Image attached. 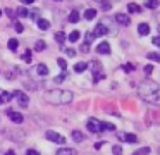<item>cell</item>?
<instances>
[{
    "instance_id": "cell-50",
    "label": "cell",
    "mask_w": 160,
    "mask_h": 155,
    "mask_svg": "<svg viewBox=\"0 0 160 155\" xmlns=\"http://www.w3.org/2000/svg\"><path fill=\"white\" fill-rule=\"evenodd\" d=\"M158 34H160V26H158Z\"/></svg>"
},
{
    "instance_id": "cell-27",
    "label": "cell",
    "mask_w": 160,
    "mask_h": 155,
    "mask_svg": "<svg viewBox=\"0 0 160 155\" xmlns=\"http://www.w3.org/2000/svg\"><path fill=\"white\" fill-rule=\"evenodd\" d=\"M28 16L31 17L33 21H38V19H40V10H38V9H35V10H31V12H29Z\"/></svg>"
},
{
    "instance_id": "cell-13",
    "label": "cell",
    "mask_w": 160,
    "mask_h": 155,
    "mask_svg": "<svg viewBox=\"0 0 160 155\" xmlns=\"http://www.w3.org/2000/svg\"><path fill=\"white\" fill-rule=\"evenodd\" d=\"M7 47H9V50H11V52H16L19 48V41L16 40V38H11V40H9V43H7Z\"/></svg>"
},
{
    "instance_id": "cell-12",
    "label": "cell",
    "mask_w": 160,
    "mask_h": 155,
    "mask_svg": "<svg viewBox=\"0 0 160 155\" xmlns=\"http://www.w3.org/2000/svg\"><path fill=\"white\" fill-rule=\"evenodd\" d=\"M71 136H72V140L76 141V143H81V141L84 140V134L81 133V131H78V129H74V131H72V134H71Z\"/></svg>"
},
{
    "instance_id": "cell-35",
    "label": "cell",
    "mask_w": 160,
    "mask_h": 155,
    "mask_svg": "<svg viewBox=\"0 0 160 155\" xmlns=\"http://www.w3.org/2000/svg\"><path fill=\"white\" fill-rule=\"evenodd\" d=\"M112 152H114V155H122V148H121V145H114Z\"/></svg>"
},
{
    "instance_id": "cell-32",
    "label": "cell",
    "mask_w": 160,
    "mask_h": 155,
    "mask_svg": "<svg viewBox=\"0 0 160 155\" xmlns=\"http://www.w3.org/2000/svg\"><path fill=\"white\" fill-rule=\"evenodd\" d=\"M148 153H150V148L148 147H143V148H139L134 155H148Z\"/></svg>"
},
{
    "instance_id": "cell-15",
    "label": "cell",
    "mask_w": 160,
    "mask_h": 155,
    "mask_svg": "<svg viewBox=\"0 0 160 155\" xmlns=\"http://www.w3.org/2000/svg\"><path fill=\"white\" fill-rule=\"evenodd\" d=\"M86 69H88V64H86V62H78V64L74 65V71H76V72H84Z\"/></svg>"
},
{
    "instance_id": "cell-41",
    "label": "cell",
    "mask_w": 160,
    "mask_h": 155,
    "mask_svg": "<svg viewBox=\"0 0 160 155\" xmlns=\"http://www.w3.org/2000/svg\"><path fill=\"white\" fill-rule=\"evenodd\" d=\"M122 69H124L126 72H131V71H134V67H132V64H126V65H122Z\"/></svg>"
},
{
    "instance_id": "cell-49",
    "label": "cell",
    "mask_w": 160,
    "mask_h": 155,
    "mask_svg": "<svg viewBox=\"0 0 160 155\" xmlns=\"http://www.w3.org/2000/svg\"><path fill=\"white\" fill-rule=\"evenodd\" d=\"M95 2H98V3H102V2H105V0H95Z\"/></svg>"
},
{
    "instance_id": "cell-47",
    "label": "cell",
    "mask_w": 160,
    "mask_h": 155,
    "mask_svg": "<svg viewBox=\"0 0 160 155\" xmlns=\"http://www.w3.org/2000/svg\"><path fill=\"white\" fill-rule=\"evenodd\" d=\"M21 2L24 3V5H29V3H33V2H35V0H21Z\"/></svg>"
},
{
    "instance_id": "cell-17",
    "label": "cell",
    "mask_w": 160,
    "mask_h": 155,
    "mask_svg": "<svg viewBox=\"0 0 160 155\" xmlns=\"http://www.w3.org/2000/svg\"><path fill=\"white\" fill-rule=\"evenodd\" d=\"M128 10H129L131 14H141V7L136 5V3H129V5H128Z\"/></svg>"
},
{
    "instance_id": "cell-9",
    "label": "cell",
    "mask_w": 160,
    "mask_h": 155,
    "mask_svg": "<svg viewBox=\"0 0 160 155\" xmlns=\"http://www.w3.org/2000/svg\"><path fill=\"white\" fill-rule=\"evenodd\" d=\"M97 54H100V55H108L110 54V45H108V41H102V43L98 45Z\"/></svg>"
},
{
    "instance_id": "cell-10",
    "label": "cell",
    "mask_w": 160,
    "mask_h": 155,
    "mask_svg": "<svg viewBox=\"0 0 160 155\" xmlns=\"http://www.w3.org/2000/svg\"><path fill=\"white\" fill-rule=\"evenodd\" d=\"M107 33H108L107 26H103V24H100V23L95 26V31H93L95 36H103V34H107Z\"/></svg>"
},
{
    "instance_id": "cell-21",
    "label": "cell",
    "mask_w": 160,
    "mask_h": 155,
    "mask_svg": "<svg viewBox=\"0 0 160 155\" xmlns=\"http://www.w3.org/2000/svg\"><path fill=\"white\" fill-rule=\"evenodd\" d=\"M45 47H47V45H45V41H43V40H36V41H35V50H36V52L45 50Z\"/></svg>"
},
{
    "instance_id": "cell-22",
    "label": "cell",
    "mask_w": 160,
    "mask_h": 155,
    "mask_svg": "<svg viewBox=\"0 0 160 155\" xmlns=\"http://www.w3.org/2000/svg\"><path fill=\"white\" fill-rule=\"evenodd\" d=\"M69 21L71 23H78V21H79V12H78V10H72V12L69 14Z\"/></svg>"
},
{
    "instance_id": "cell-3",
    "label": "cell",
    "mask_w": 160,
    "mask_h": 155,
    "mask_svg": "<svg viewBox=\"0 0 160 155\" xmlns=\"http://www.w3.org/2000/svg\"><path fill=\"white\" fill-rule=\"evenodd\" d=\"M12 98L18 100L19 107H22V109H26V107L29 105V96L26 95V93L22 91V90H16V91L12 93Z\"/></svg>"
},
{
    "instance_id": "cell-4",
    "label": "cell",
    "mask_w": 160,
    "mask_h": 155,
    "mask_svg": "<svg viewBox=\"0 0 160 155\" xmlns=\"http://www.w3.org/2000/svg\"><path fill=\"white\" fill-rule=\"evenodd\" d=\"M45 138H47V140H50V141H53V143H59V145L66 143V138H64L60 133H55V131H47Z\"/></svg>"
},
{
    "instance_id": "cell-6",
    "label": "cell",
    "mask_w": 160,
    "mask_h": 155,
    "mask_svg": "<svg viewBox=\"0 0 160 155\" xmlns=\"http://www.w3.org/2000/svg\"><path fill=\"white\" fill-rule=\"evenodd\" d=\"M115 23H117V24H121V26H129L131 19H129V16H128V14L119 12V14H115Z\"/></svg>"
},
{
    "instance_id": "cell-29",
    "label": "cell",
    "mask_w": 160,
    "mask_h": 155,
    "mask_svg": "<svg viewBox=\"0 0 160 155\" xmlns=\"http://www.w3.org/2000/svg\"><path fill=\"white\" fill-rule=\"evenodd\" d=\"M146 7L148 9H157L158 7V0H146Z\"/></svg>"
},
{
    "instance_id": "cell-52",
    "label": "cell",
    "mask_w": 160,
    "mask_h": 155,
    "mask_svg": "<svg viewBox=\"0 0 160 155\" xmlns=\"http://www.w3.org/2000/svg\"><path fill=\"white\" fill-rule=\"evenodd\" d=\"M55 2H60V0H55Z\"/></svg>"
},
{
    "instance_id": "cell-25",
    "label": "cell",
    "mask_w": 160,
    "mask_h": 155,
    "mask_svg": "<svg viewBox=\"0 0 160 155\" xmlns=\"http://www.w3.org/2000/svg\"><path fill=\"white\" fill-rule=\"evenodd\" d=\"M126 141H128V143H136L138 138H136V134H132V133H126Z\"/></svg>"
},
{
    "instance_id": "cell-11",
    "label": "cell",
    "mask_w": 160,
    "mask_h": 155,
    "mask_svg": "<svg viewBox=\"0 0 160 155\" xmlns=\"http://www.w3.org/2000/svg\"><path fill=\"white\" fill-rule=\"evenodd\" d=\"M138 33H139V36H146V34L150 33V26L146 23H141L138 26Z\"/></svg>"
},
{
    "instance_id": "cell-26",
    "label": "cell",
    "mask_w": 160,
    "mask_h": 155,
    "mask_svg": "<svg viewBox=\"0 0 160 155\" xmlns=\"http://www.w3.org/2000/svg\"><path fill=\"white\" fill-rule=\"evenodd\" d=\"M28 14H29V10L26 9V7H19V9H18V16H21V17H28Z\"/></svg>"
},
{
    "instance_id": "cell-8",
    "label": "cell",
    "mask_w": 160,
    "mask_h": 155,
    "mask_svg": "<svg viewBox=\"0 0 160 155\" xmlns=\"http://www.w3.org/2000/svg\"><path fill=\"white\" fill-rule=\"evenodd\" d=\"M86 127H88V131H91V133H100V122H98L97 119H90L86 122Z\"/></svg>"
},
{
    "instance_id": "cell-33",
    "label": "cell",
    "mask_w": 160,
    "mask_h": 155,
    "mask_svg": "<svg viewBox=\"0 0 160 155\" xmlns=\"http://www.w3.org/2000/svg\"><path fill=\"white\" fill-rule=\"evenodd\" d=\"M57 64H59V67L62 69V71H66V67H67V62H66V59H57Z\"/></svg>"
},
{
    "instance_id": "cell-37",
    "label": "cell",
    "mask_w": 160,
    "mask_h": 155,
    "mask_svg": "<svg viewBox=\"0 0 160 155\" xmlns=\"http://www.w3.org/2000/svg\"><path fill=\"white\" fill-rule=\"evenodd\" d=\"M24 86H26V88H29V90H36L35 81H26V83H24Z\"/></svg>"
},
{
    "instance_id": "cell-36",
    "label": "cell",
    "mask_w": 160,
    "mask_h": 155,
    "mask_svg": "<svg viewBox=\"0 0 160 155\" xmlns=\"http://www.w3.org/2000/svg\"><path fill=\"white\" fill-rule=\"evenodd\" d=\"M14 29L18 31V33H22V31H24V26H22L21 23H14Z\"/></svg>"
},
{
    "instance_id": "cell-19",
    "label": "cell",
    "mask_w": 160,
    "mask_h": 155,
    "mask_svg": "<svg viewBox=\"0 0 160 155\" xmlns=\"http://www.w3.org/2000/svg\"><path fill=\"white\" fill-rule=\"evenodd\" d=\"M115 126L110 122H100V131H114Z\"/></svg>"
},
{
    "instance_id": "cell-5",
    "label": "cell",
    "mask_w": 160,
    "mask_h": 155,
    "mask_svg": "<svg viewBox=\"0 0 160 155\" xmlns=\"http://www.w3.org/2000/svg\"><path fill=\"white\" fill-rule=\"evenodd\" d=\"M7 116L11 117V121H12L14 124H21L22 121H24V117H22V114L16 112V110H12V109H7Z\"/></svg>"
},
{
    "instance_id": "cell-51",
    "label": "cell",
    "mask_w": 160,
    "mask_h": 155,
    "mask_svg": "<svg viewBox=\"0 0 160 155\" xmlns=\"http://www.w3.org/2000/svg\"><path fill=\"white\" fill-rule=\"evenodd\" d=\"M0 16H2V10H0Z\"/></svg>"
},
{
    "instance_id": "cell-43",
    "label": "cell",
    "mask_w": 160,
    "mask_h": 155,
    "mask_svg": "<svg viewBox=\"0 0 160 155\" xmlns=\"http://www.w3.org/2000/svg\"><path fill=\"white\" fill-rule=\"evenodd\" d=\"M26 155H40L38 150H33V148H29L28 152H26Z\"/></svg>"
},
{
    "instance_id": "cell-45",
    "label": "cell",
    "mask_w": 160,
    "mask_h": 155,
    "mask_svg": "<svg viewBox=\"0 0 160 155\" xmlns=\"http://www.w3.org/2000/svg\"><path fill=\"white\" fill-rule=\"evenodd\" d=\"M117 138L121 141H126V133H117Z\"/></svg>"
},
{
    "instance_id": "cell-38",
    "label": "cell",
    "mask_w": 160,
    "mask_h": 155,
    "mask_svg": "<svg viewBox=\"0 0 160 155\" xmlns=\"http://www.w3.org/2000/svg\"><path fill=\"white\" fill-rule=\"evenodd\" d=\"M64 52H66L69 57H74V55H76V50H74V48H64Z\"/></svg>"
},
{
    "instance_id": "cell-39",
    "label": "cell",
    "mask_w": 160,
    "mask_h": 155,
    "mask_svg": "<svg viewBox=\"0 0 160 155\" xmlns=\"http://www.w3.org/2000/svg\"><path fill=\"white\" fill-rule=\"evenodd\" d=\"M152 72H153V65L152 64H148V65H145V74H152Z\"/></svg>"
},
{
    "instance_id": "cell-48",
    "label": "cell",
    "mask_w": 160,
    "mask_h": 155,
    "mask_svg": "<svg viewBox=\"0 0 160 155\" xmlns=\"http://www.w3.org/2000/svg\"><path fill=\"white\" fill-rule=\"evenodd\" d=\"M2 91H4V90H0V103H2Z\"/></svg>"
},
{
    "instance_id": "cell-16",
    "label": "cell",
    "mask_w": 160,
    "mask_h": 155,
    "mask_svg": "<svg viewBox=\"0 0 160 155\" xmlns=\"http://www.w3.org/2000/svg\"><path fill=\"white\" fill-rule=\"evenodd\" d=\"M55 41L59 45H62L64 41H66V33H64V31H57L55 33Z\"/></svg>"
},
{
    "instance_id": "cell-2",
    "label": "cell",
    "mask_w": 160,
    "mask_h": 155,
    "mask_svg": "<svg viewBox=\"0 0 160 155\" xmlns=\"http://www.w3.org/2000/svg\"><path fill=\"white\" fill-rule=\"evenodd\" d=\"M158 91V85L157 83H153V81H145V83H141V86H139V95L145 98V96H148V95H152V93H157Z\"/></svg>"
},
{
    "instance_id": "cell-7",
    "label": "cell",
    "mask_w": 160,
    "mask_h": 155,
    "mask_svg": "<svg viewBox=\"0 0 160 155\" xmlns=\"http://www.w3.org/2000/svg\"><path fill=\"white\" fill-rule=\"evenodd\" d=\"M33 72H35L38 78H45V76L48 74V67H47V64H36V67Z\"/></svg>"
},
{
    "instance_id": "cell-44",
    "label": "cell",
    "mask_w": 160,
    "mask_h": 155,
    "mask_svg": "<svg viewBox=\"0 0 160 155\" xmlns=\"http://www.w3.org/2000/svg\"><path fill=\"white\" fill-rule=\"evenodd\" d=\"M102 9L108 10V9H110V2H102Z\"/></svg>"
},
{
    "instance_id": "cell-24",
    "label": "cell",
    "mask_w": 160,
    "mask_h": 155,
    "mask_svg": "<svg viewBox=\"0 0 160 155\" xmlns=\"http://www.w3.org/2000/svg\"><path fill=\"white\" fill-rule=\"evenodd\" d=\"M11 100H12V93L2 91V103H7V102H11Z\"/></svg>"
},
{
    "instance_id": "cell-14",
    "label": "cell",
    "mask_w": 160,
    "mask_h": 155,
    "mask_svg": "<svg viewBox=\"0 0 160 155\" xmlns=\"http://www.w3.org/2000/svg\"><path fill=\"white\" fill-rule=\"evenodd\" d=\"M57 155H76V150H72V148H59Z\"/></svg>"
},
{
    "instance_id": "cell-23",
    "label": "cell",
    "mask_w": 160,
    "mask_h": 155,
    "mask_svg": "<svg viewBox=\"0 0 160 155\" xmlns=\"http://www.w3.org/2000/svg\"><path fill=\"white\" fill-rule=\"evenodd\" d=\"M146 57H148L150 60H155V62H160V54H158V52H150V54L146 55Z\"/></svg>"
},
{
    "instance_id": "cell-28",
    "label": "cell",
    "mask_w": 160,
    "mask_h": 155,
    "mask_svg": "<svg viewBox=\"0 0 160 155\" xmlns=\"http://www.w3.org/2000/svg\"><path fill=\"white\" fill-rule=\"evenodd\" d=\"M66 78H67V72L64 71L62 74H59V76H55V78H53V83H62Z\"/></svg>"
},
{
    "instance_id": "cell-18",
    "label": "cell",
    "mask_w": 160,
    "mask_h": 155,
    "mask_svg": "<svg viewBox=\"0 0 160 155\" xmlns=\"http://www.w3.org/2000/svg\"><path fill=\"white\" fill-rule=\"evenodd\" d=\"M38 28H40L42 31H47V29L50 28V23H48L47 19H38Z\"/></svg>"
},
{
    "instance_id": "cell-46",
    "label": "cell",
    "mask_w": 160,
    "mask_h": 155,
    "mask_svg": "<svg viewBox=\"0 0 160 155\" xmlns=\"http://www.w3.org/2000/svg\"><path fill=\"white\" fill-rule=\"evenodd\" d=\"M152 43H153V45H158V47H160V36L153 38V40H152Z\"/></svg>"
},
{
    "instance_id": "cell-20",
    "label": "cell",
    "mask_w": 160,
    "mask_h": 155,
    "mask_svg": "<svg viewBox=\"0 0 160 155\" xmlns=\"http://www.w3.org/2000/svg\"><path fill=\"white\" fill-rule=\"evenodd\" d=\"M84 17H86L88 21L95 19V17H97V10H95V9H86V12H84Z\"/></svg>"
},
{
    "instance_id": "cell-40",
    "label": "cell",
    "mask_w": 160,
    "mask_h": 155,
    "mask_svg": "<svg viewBox=\"0 0 160 155\" xmlns=\"http://www.w3.org/2000/svg\"><path fill=\"white\" fill-rule=\"evenodd\" d=\"M79 50L83 52V54H88V52H90V45L83 43V45H81V48H79Z\"/></svg>"
},
{
    "instance_id": "cell-1",
    "label": "cell",
    "mask_w": 160,
    "mask_h": 155,
    "mask_svg": "<svg viewBox=\"0 0 160 155\" xmlns=\"http://www.w3.org/2000/svg\"><path fill=\"white\" fill-rule=\"evenodd\" d=\"M74 98L72 91L69 90H50V91L45 93V100L48 103H53V105H66V103H71Z\"/></svg>"
},
{
    "instance_id": "cell-34",
    "label": "cell",
    "mask_w": 160,
    "mask_h": 155,
    "mask_svg": "<svg viewBox=\"0 0 160 155\" xmlns=\"http://www.w3.org/2000/svg\"><path fill=\"white\" fill-rule=\"evenodd\" d=\"M31 59H33L31 52H29V50H26V52H24V55H22V60H24V62H31Z\"/></svg>"
},
{
    "instance_id": "cell-30",
    "label": "cell",
    "mask_w": 160,
    "mask_h": 155,
    "mask_svg": "<svg viewBox=\"0 0 160 155\" xmlns=\"http://www.w3.org/2000/svg\"><path fill=\"white\" fill-rule=\"evenodd\" d=\"M79 36H81L79 31H72V33L69 34V41H78V40H79Z\"/></svg>"
},
{
    "instance_id": "cell-42",
    "label": "cell",
    "mask_w": 160,
    "mask_h": 155,
    "mask_svg": "<svg viewBox=\"0 0 160 155\" xmlns=\"http://www.w3.org/2000/svg\"><path fill=\"white\" fill-rule=\"evenodd\" d=\"M5 14H7V16L11 17V19H14V17H16V12H14L12 9H5Z\"/></svg>"
},
{
    "instance_id": "cell-31",
    "label": "cell",
    "mask_w": 160,
    "mask_h": 155,
    "mask_svg": "<svg viewBox=\"0 0 160 155\" xmlns=\"http://www.w3.org/2000/svg\"><path fill=\"white\" fill-rule=\"evenodd\" d=\"M84 40H86V45H90V43H91V41H93V40H95V34H93V33H91V31H88V33H86V34H84Z\"/></svg>"
}]
</instances>
